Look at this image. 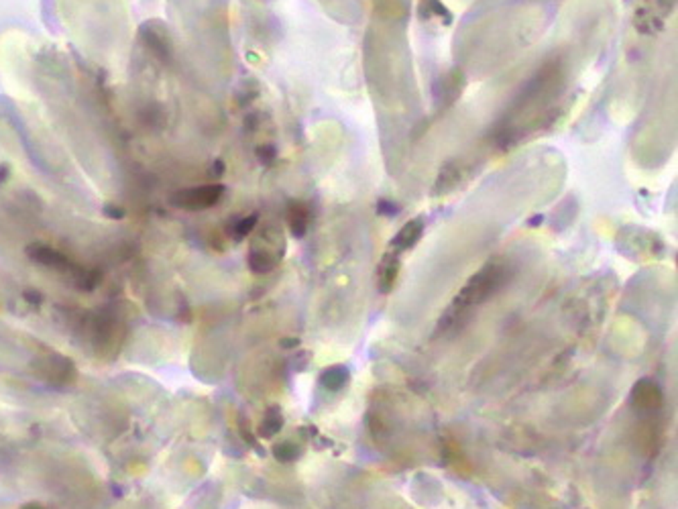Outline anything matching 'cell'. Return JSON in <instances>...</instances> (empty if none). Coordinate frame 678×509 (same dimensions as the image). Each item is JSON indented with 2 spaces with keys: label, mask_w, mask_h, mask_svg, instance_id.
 <instances>
[{
  "label": "cell",
  "mask_w": 678,
  "mask_h": 509,
  "mask_svg": "<svg viewBox=\"0 0 678 509\" xmlns=\"http://www.w3.org/2000/svg\"><path fill=\"white\" fill-rule=\"evenodd\" d=\"M509 279V271L505 263L499 261H491L487 263L481 271H477L461 290V294L455 300V310L463 312L466 308L479 306L483 301H487L491 296H495Z\"/></svg>",
  "instance_id": "cell-1"
},
{
  "label": "cell",
  "mask_w": 678,
  "mask_h": 509,
  "mask_svg": "<svg viewBox=\"0 0 678 509\" xmlns=\"http://www.w3.org/2000/svg\"><path fill=\"white\" fill-rule=\"evenodd\" d=\"M224 196V185L220 183H208L200 187H189L184 192H178L171 198L173 206H180L185 210H206L210 206H216Z\"/></svg>",
  "instance_id": "cell-2"
},
{
  "label": "cell",
  "mask_w": 678,
  "mask_h": 509,
  "mask_svg": "<svg viewBox=\"0 0 678 509\" xmlns=\"http://www.w3.org/2000/svg\"><path fill=\"white\" fill-rule=\"evenodd\" d=\"M27 255H29L31 261L39 263V265H43V267H49V269H56V271L74 269L71 263H69V259H67L65 255H62L60 251H56V249H51V247H47V244H41V242L29 244V247H27Z\"/></svg>",
  "instance_id": "cell-3"
},
{
  "label": "cell",
  "mask_w": 678,
  "mask_h": 509,
  "mask_svg": "<svg viewBox=\"0 0 678 509\" xmlns=\"http://www.w3.org/2000/svg\"><path fill=\"white\" fill-rule=\"evenodd\" d=\"M634 406L644 410V412H656L662 408L664 403V395L662 390L652 381V379H642L634 385V393H632Z\"/></svg>",
  "instance_id": "cell-4"
},
{
  "label": "cell",
  "mask_w": 678,
  "mask_h": 509,
  "mask_svg": "<svg viewBox=\"0 0 678 509\" xmlns=\"http://www.w3.org/2000/svg\"><path fill=\"white\" fill-rule=\"evenodd\" d=\"M401 269V261H400V253L396 251H389L383 255L379 267H377V287L381 294H389L398 281V275H400Z\"/></svg>",
  "instance_id": "cell-5"
},
{
  "label": "cell",
  "mask_w": 678,
  "mask_h": 509,
  "mask_svg": "<svg viewBox=\"0 0 678 509\" xmlns=\"http://www.w3.org/2000/svg\"><path fill=\"white\" fill-rule=\"evenodd\" d=\"M43 377L51 383H71L78 377V371L69 359L47 357L43 362Z\"/></svg>",
  "instance_id": "cell-6"
},
{
  "label": "cell",
  "mask_w": 678,
  "mask_h": 509,
  "mask_svg": "<svg viewBox=\"0 0 678 509\" xmlns=\"http://www.w3.org/2000/svg\"><path fill=\"white\" fill-rule=\"evenodd\" d=\"M422 235H424V220L422 218H414V220L405 222L400 228V233L391 240V251L405 253V251L414 249L420 242Z\"/></svg>",
  "instance_id": "cell-7"
},
{
  "label": "cell",
  "mask_w": 678,
  "mask_h": 509,
  "mask_svg": "<svg viewBox=\"0 0 678 509\" xmlns=\"http://www.w3.org/2000/svg\"><path fill=\"white\" fill-rule=\"evenodd\" d=\"M287 224L296 239H302L308 233L310 208L304 202H291L287 206Z\"/></svg>",
  "instance_id": "cell-8"
},
{
  "label": "cell",
  "mask_w": 678,
  "mask_h": 509,
  "mask_svg": "<svg viewBox=\"0 0 678 509\" xmlns=\"http://www.w3.org/2000/svg\"><path fill=\"white\" fill-rule=\"evenodd\" d=\"M248 269L253 273H269L271 269H276L279 261L278 253H271L269 249H259V247H251L248 251Z\"/></svg>",
  "instance_id": "cell-9"
},
{
  "label": "cell",
  "mask_w": 678,
  "mask_h": 509,
  "mask_svg": "<svg viewBox=\"0 0 678 509\" xmlns=\"http://www.w3.org/2000/svg\"><path fill=\"white\" fill-rule=\"evenodd\" d=\"M348 379H350V373H348V369L342 367V365L328 367V369H324L322 375H320V383H322L328 391H340L346 383H348Z\"/></svg>",
  "instance_id": "cell-10"
},
{
  "label": "cell",
  "mask_w": 678,
  "mask_h": 509,
  "mask_svg": "<svg viewBox=\"0 0 678 509\" xmlns=\"http://www.w3.org/2000/svg\"><path fill=\"white\" fill-rule=\"evenodd\" d=\"M281 426H283V416H281V410H278V408H271V410L265 414L263 422H261L259 434H261L263 438H273L279 430H281Z\"/></svg>",
  "instance_id": "cell-11"
},
{
  "label": "cell",
  "mask_w": 678,
  "mask_h": 509,
  "mask_svg": "<svg viewBox=\"0 0 678 509\" xmlns=\"http://www.w3.org/2000/svg\"><path fill=\"white\" fill-rule=\"evenodd\" d=\"M257 222H259V216H257V214H251V216H243V218H239V220L232 224V228H230V233H232L235 240L247 239L248 235L255 231Z\"/></svg>",
  "instance_id": "cell-12"
},
{
  "label": "cell",
  "mask_w": 678,
  "mask_h": 509,
  "mask_svg": "<svg viewBox=\"0 0 678 509\" xmlns=\"http://www.w3.org/2000/svg\"><path fill=\"white\" fill-rule=\"evenodd\" d=\"M298 454H300V450H298V447L294 442H289V440L278 442L273 447V456L278 458L279 462H291V460L298 458Z\"/></svg>",
  "instance_id": "cell-13"
},
{
  "label": "cell",
  "mask_w": 678,
  "mask_h": 509,
  "mask_svg": "<svg viewBox=\"0 0 678 509\" xmlns=\"http://www.w3.org/2000/svg\"><path fill=\"white\" fill-rule=\"evenodd\" d=\"M422 8H426V15L424 17H438V19H444V23H450L452 21L450 10L440 0H422Z\"/></svg>",
  "instance_id": "cell-14"
},
{
  "label": "cell",
  "mask_w": 678,
  "mask_h": 509,
  "mask_svg": "<svg viewBox=\"0 0 678 509\" xmlns=\"http://www.w3.org/2000/svg\"><path fill=\"white\" fill-rule=\"evenodd\" d=\"M377 212H379V214H385V216H393V214L400 212V208H398V204H393V202H389V200H379V204H377Z\"/></svg>",
  "instance_id": "cell-15"
},
{
  "label": "cell",
  "mask_w": 678,
  "mask_h": 509,
  "mask_svg": "<svg viewBox=\"0 0 678 509\" xmlns=\"http://www.w3.org/2000/svg\"><path fill=\"white\" fill-rule=\"evenodd\" d=\"M257 155H259V159H263L265 163H271V161L276 159V149H273L271 145H263L261 149L257 151Z\"/></svg>",
  "instance_id": "cell-16"
},
{
  "label": "cell",
  "mask_w": 678,
  "mask_h": 509,
  "mask_svg": "<svg viewBox=\"0 0 678 509\" xmlns=\"http://www.w3.org/2000/svg\"><path fill=\"white\" fill-rule=\"evenodd\" d=\"M110 218H123L124 216V212H123V208H119V206H106V210H104Z\"/></svg>",
  "instance_id": "cell-17"
},
{
  "label": "cell",
  "mask_w": 678,
  "mask_h": 509,
  "mask_svg": "<svg viewBox=\"0 0 678 509\" xmlns=\"http://www.w3.org/2000/svg\"><path fill=\"white\" fill-rule=\"evenodd\" d=\"M279 344H281L283 349H294V347H298V344H300V340H298V338H283Z\"/></svg>",
  "instance_id": "cell-18"
},
{
  "label": "cell",
  "mask_w": 678,
  "mask_h": 509,
  "mask_svg": "<svg viewBox=\"0 0 678 509\" xmlns=\"http://www.w3.org/2000/svg\"><path fill=\"white\" fill-rule=\"evenodd\" d=\"M25 298H27V301H31V303H39L41 301V294L39 292H25Z\"/></svg>",
  "instance_id": "cell-19"
},
{
  "label": "cell",
  "mask_w": 678,
  "mask_h": 509,
  "mask_svg": "<svg viewBox=\"0 0 678 509\" xmlns=\"http://www.w3.org/2000/svg\"><path fill=\"white\" fill-rule=\"evenodd\" d=\"M21 509H47L45 506H41V503H35V501H31V503H25L23 508Z\"/></svg>",
  "instance_id": "cell-20"
}]
</instances>
